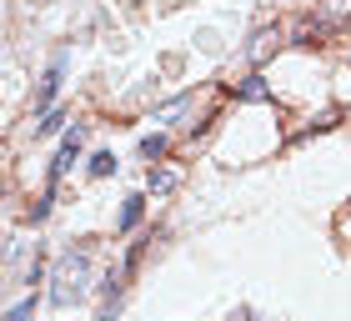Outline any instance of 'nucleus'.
Masks as SVG:
<instances>
[{"label": "nucleus", "instance_id": "f257e3e1", "mask_svg": "<svg viewBox=\"0 0 351 321\" xmlns=\"http://www.w3.org/2000/svg\"><path fill=\"white\" fill-rule=\"evenodd\" d=\"M86 276H90V256H86V251H71L66 261L56 266V292H51V296L66 307V301H75V296L86 292Z\"/></svg>", "mask_w": 351, "mask_h": 321}, {"label": "nucleus", "instance_id": "f03ea898", "mask_svg": "<svg viewBox=\"0 0 351 321\" xmlns=\"http://www.w3.org/2000/svg\"><path fill=\"white\" fill-rule=\"evenodd\" d=\"M81 141H86V131H81V126H71V131H66V141H60L56 166H51V181H60V176L71 171V160H75V151H81Z\"/></svg>", "mask_w": 351, "mask_h": 321}, {"label": "nucleus", "instance_id": "7ed1b4c3", "mask_svg": "<svg viewBox=\"0 0 351 321\" xmlns=\"http://www.w3.org/2000/svg\"><path fill=\"white\" fill-rule=\"evenodd\" d=\"M181 186V166H151V191L161 196V191Z\"/></svg>", "mask_w": 351, "mask_h": 321}, {"label": "nucleus", "instance_id": "20e7f679", "mask_svg": "<svg viewBox=\"0 0 351 321\" xmlns=\"http://www.w3.org/2000/svg\"><path fill=\"white\" fill-rule=\"evenodd\" d=\"M322 21L326 25H346L351 21V0H322Z\"/></svg>", "mask_w": 351, "mask_h": 321}, {"label": "nucleus", "instance_id": "39448f33", "mask_svg": "<svg viewBox=\"0 0 351 321\" xmlns=\"http://www.w3.org/2000/svg\"><path fill=\"white\" fill-rule=\"evenodd\" d=\"M141 211H146V196H131V201L121 206V221H116V226H121V231H131L136 221H141Z\"/></svg>", "mask_w": 351, "mask_h": 321}, {"label": "nucleus", "instance_id": "423d86ee", "mask_svg": "<svg viewBox=\"0 0 351 321\" xmlns=\"http://www.w3.org/2000/svg\"><path fill=\"white\" fill-rule=\"evenodd\" d=\"M60 71H66V60H56V66H51V75H45V86H40V106L56 95V86H60Z\"/></svg>", "mask_w": 351, "mask_h": 321}, {"label": "nucleus", "instance_id": "0eeeda50", "mask_svg": "<svg viewBox=\"0 0 351 321\" xmlns=\"http://www.w3.org/2000/svg\"><path fill=\"white\" fill-rule=\"evenodd\" d=\"M266 95H271V91H266V80H261V75H251L246 86H241V101H266Z\"/></svg>", "mask_w": 351, "mask_h": 321}, {"label": "nucleus", "instance_id": "6e6552de", "mask_svg": "<svg viewBox=\"0 0 351 321\" xmlns=\"http://www.w3.org/2000/svg\"><path fill=\"white\" fill-rule=\"evenodd\" d=\"M36 316V296H25V301H15V307L5 311V321H30Z\"/></svg>", "mask_w": 351, "mask_h": 321}, {"label": "nucleus", "instance_id": "1a4fd4ad", "mask_svg": "<svg viewBox=\"0 0 351 321\" xmlns=\"http://www.w3.org/2000/svg\"><path fill=\"white\" fill-rule=\"evenodd\" d=\"M60 121H66V110H45V116H40V126H36V136H51V131H60Z\"/></svg>", "mask_w": 351, "mask_h": 321}, {"label": "nucleus", "instance_id": "9d476101", "mask_svg": "<svg viewBox=\"0 0 351 321\" xmlns=\"http://www.w3.org/2000/svg\"><path fill=\"white\" fill-rule=\"evenodd\" d=\"M90 171H95V176H110V171H116V156H110V151H95V156H90Z\"/></svg>", "mask_w": 351, "mask_h": 321}, {"label": "nucleus", "instance_id": "9b49d317", "mask_svg": "<svg viewBox=\"0 0 351 321\" xmlns=\"http://www.w3.org/2000/svg\"><path fill=\"white\" fill-rule=\"evenodd\" d=\"M161 151H166V136H146V141H141V156H151V160H156Z\"/></svg>", "mask_w": 351, "mask_h": 321}]
</instances>
